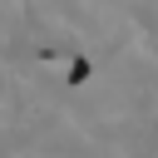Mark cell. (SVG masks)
Segmentation results:
<instances>
[{"mask_svg": "<svg viewBox=\"0 0 158 158\" xmlns=\"http://www.w3.org/2000/svg\"><path fill=\"white\" fill-rule=\"evenodd\" d=\"M84 79H89V59H74L69 64V84H84Z\"/></svg>", "mask_w": 158, "mask_h": 158, "instance_id": "obj_1", "label": "cell"}]
</instances>
